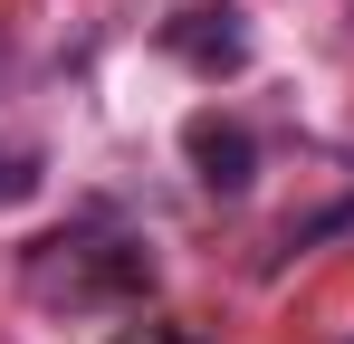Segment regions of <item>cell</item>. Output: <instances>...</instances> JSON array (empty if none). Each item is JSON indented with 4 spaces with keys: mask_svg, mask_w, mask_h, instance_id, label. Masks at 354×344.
<instances>
[{
    "mask_svg": "<svg viewBox=\"0 0 354 344\" xmlns=\"http://www.w3.org/2000/svg\"><path fill=\"white\" fill-rule=\"evenodd\" d=\"M163 48H173L192 77H239V67H249V29H239L230 0H182L173 19H163Z\"/></svg>",
    "mask_w": 354,
    "mask_h": 344,
    "instance_id": "7a4b0ae2",
    "label": "cell"
},
{
    "mask_svg": "<svg viewBox=\"0 0 354 344\" xmlns=\"http://www.w3.org/2000/svg\"><path fill=\"white\" fill-rule=\"evenodd\" d=\"M182 153L201 172V191H249V182H259V144H249L239 115H192V124H182Z\"/></svg>",
    "mask_w": 354,
    "mask_h": 344,
    "instance_id": "3957f363",
    "label": "cell"
},
{
    "mask_svg": "<svg viewBox=\"0 0 354 344\" xmlns=\"http://www.w3.org/2000/svg\"><path fill=\"white\" fill-rule=\"evenodd\" d=\"M153 268L134 258V249H96V239H39L29 249V287L39 296H96V287H144Z\"/></svg>",
    "mask_w": 354,
    "mask_h": 344,
    "instance_id": "6da1fadb",
    "label": "cell"
},
{
    "mask_svg": "<svg viewBox=\"0 0 354 344\" xmlns=\"http://www.w3.org/2000/svg\"><path fill=\"white\" fill-rule=\"evenodd\" d=\"M39 191V153H0V211Z\"/></svg>",
    "mask_w": 354,
    "mask_h": 344,
    "instance_id": "277c9868",
    "label": "cell"
}]
</instances>
